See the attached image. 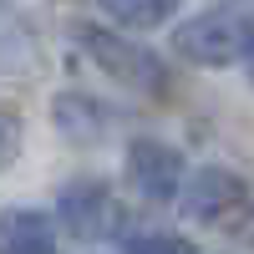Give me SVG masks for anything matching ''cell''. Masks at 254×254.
I'll return each instance as SVG.
<instances>
[{
  "instance_id": "4",
  "label": "cell",
  "mask_w": 254,
  "mask_h": 254,
  "mask_svg": "<svg viewBox=\"0 0 254 254\" xmlns=\"http://www.w3.org/2000/svg\"><path fill=\"white\" fill-rule=\"evenodd\" d=\"M173 51L193 66H229V61H239V20L214 15V10L193 15L173 31Z\"/></svg>"
},
{
  "instance_id": "5",
  "label": "cell",
  "mask_w": 254,
  "mask_h": 254,
  "mask_svg": "<svg viewBox=\"0 0 254 254\" xmlns=\"http://www.w3.org/2000/svg\"><path fill=\"white\" fill-rule=\"evenodd\" d=\"M249 198V188L239 173H229V168H198L193 178L183 183V214L193 219H229L234 208Z\"/></svg>"
},
{
  "instance_id": "7",
  "label": "cell",
  "mask_w": 254,
  "mask_h": 254,
  "mask_svg": "<svg viewBox=\"0 0 254 254\" xmlns=\"http://www.w3.org/2000/svg\"><path fill=\"white\" fill-rule=\"evenodd\" d=\"M102 10H107L112 20H122V26H137V31H153L163 26V20H173L183 0H97Z\"/></svg>"
},
{
  "instance_id": "8",
  "label": "cell",
  "mask_w": 254,
  "mask_h": 254,
  "mask_svg": "<svg viewBox=\"0 0 254 254\" xmlns=\"http://www.w3.org/2000/svg\"><path fill=\"white\" fill-rule=\"evenodd\" d=\"M122 254H193V244L178 234H137L122 244Z\"/></svg>"
},
{
  "instance_id": "6",
  "label": "cell",
  "mask_w": 254,
  "mask_h": 254,
  "mask_svg": "<svg viewBox=\"0 0 254 254\" xmlns=\"http://www.w3.org/2000/svg\"><path fill=\"white\" fill-rule=\"evenodd\" d=\"M0 254H56V219L41 208H15L0 219Z\"/></svg>"
},
{
  "instance_id": "3",
  "label": "cell",
  "mask_w": 254,
  "mask_h": 254,
  "mask_svg": "<svg viewBox=\"0 0 254 254\" xmlns=\"http://www.w3.org/2000/svg\"><path fill=\"white\" fill-rule=\"evenodd\" d=\"M56 219H61V229H71L76 239H112L117 224H122V203L112 198L107 183L81 178V183H66V188H61Z\"/></svg>"
},
{
  "instance_id": "9",
  "label": "cell",
  "mask_w": 254,
  "mask_h": 254,
  "mask_svg": "<svg viewBox=\"0 0 254 254\" xmlns=\"http://www.w3.org/2000/svg\"><path fill=\"white\" fill-rule=\"evenodd\" d=\"M15 147H20V117L10 107H0V163H10Z\"/></svg>"
},
{
  "instance_id": "1",
  "label": "cell",
  "mask_w": 254,
  "mask_h": 254,
  "mask_svg": "<svg viewBox=\"0 0 254 254\" xmlns=\"http://www.w3.org/2000/svg\"><path fill=\"white\" fill-rule=\"evenodd\" d=\"M76 41L112 81H122V87H132V92H163L168 66L147 46H137V41H127V36H112V31H97V26H76Z\"/></svg>"
},
{
  "instance_id": "2",
  "label": "cell",
  "mask_w": 254,
  "mask_h": 254,
  "mask_svg": "<svg viewBox=\"0 0 254 254\" xmlns=\"http://www.w3.org/2000/svg\"><path fill=\"white\" fill-rule=\"evenodd\" d=\"M127 183H132V193L142 203H178L183 198V153L178 147H168L158 137H137L127 142V163H122Z\"/></svg>"
},
{
  "instance_id": "10",
  "label": "cell",
  "mask_w": 254,
  "mask_h": 254,
  "mask_svg": "<svg viewBox=\"0 0 254 254\" xmlns=\"http://www.w3.org/2000/svg\"><path fill=\"white\" fill-rule=\"evenodd\" d=\"M239 61H244V71H249V81H254V15L239 20Z\"/></svg>"
}]
</instances>
